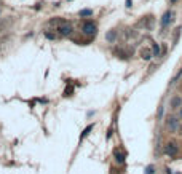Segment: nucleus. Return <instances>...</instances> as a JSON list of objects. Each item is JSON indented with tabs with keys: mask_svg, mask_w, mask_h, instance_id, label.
<instances>
[{
	"mask_svg": "<svg viewBox=\"0 0 182 174\" xmlns=\"http://www.w3.org/2000/svg\"><path fill=\"white\" fill-rule=\"evenodd\" d=\"M146 174H155V168H153L152 164H149V166L146 168Z\"/></svg>",
	"mask_w": 182,
	"mask_h": 174,
	"instance_id": "2eb2a0df",
	"label": "nucleus"
},
{
	"mask_svg": "<svg viewBox=\"0 0 182 174\" xmlns=\"http://www.w3.org/2000/svg\"><path fill=\"white\" fill-rule=\"evenodd\" d=\"M45 37H46V39H50V40H54V39H56V35L51 34V32H45Z\"/></svg>",
	"mask_w": 182,
	"mask_h": 174,
	"instance_id": "dca6fc26",
	"label": "nucleus"
},
{
	"mask_svg": "<svg viewBox=\"0 0 182 174\" xmlns=\"http://www.w3.org/2000/svg\"><path fill=\"white\" fill-rule=\"evenodd\" d=\"M126 6H128V8H131V0H126Z\"/></svg>",
	"mask_w": 182,
	"mask_h": 174,
	"instance_id": "a211bd4d",
	"label": "nucleus"
},
{
	"mask_svg": "<svg viewBox=\"0 0 182 174\" xmlns=\"http://www.w3.org/2000/svg\"><path fill=\"white\" fill-rule=\"evenodd\" d=\"M72 93H74V88L72 86H67L64 89V96H72Z\"/></svg>",
	"mask_w": 182,
	"mask_h": 174,
	"instance_id": "ddd939ff",
	"label": "nucleus"
},
{
	"mask_svg": "<svg viewBox=\"0 0 182 174\" xmlns=\"http://www.w3.org/2000/svg\"><path fill=\"white\" fill-rule=\"evenodd\" d=\"M166 171H168V174H172V172H171L169 169H166ZM176 174H180V172H176Z\"/></svg>",
	"mask_w": 182,
	"mask_h": 174,
	"instance_id": "6ab92c4d",
	"label": "nucleus"
},
{
	"mask_svg": "<svg viewBox=\"0 0 182 174\" xmlns=\"http://www.w3.org/2000/svg\"><path fill=\"white\" fill-rule=\"evenodd\" d=\"M69 2H70V0H69Z\"/></svg>",
	"mask_w": 182,
	"mask_h": 174,
	"instance_id": "5701e85b",
	"label": "nucleus"
},
{
	"mask_svg": "<svg viewBox=\"0 0 182 174\" xmlns=\"http://www.w3.org/2000/svg\"><path fill=\"white\" fill-rule=\"evenodd\" d=\"M180 131H182V128H180Z\"/></svg>",
	"mask_w": 182,
	"mask_h": 174,
	"instance_id": "4be33fe9",
	"label": "nucleus"
},
{
	"mask_svg": "<svg viewBox=\"0 0 182 174\" xmlns=\"http://www.w3.org/2000/svg\"><path fill=\"white\" fill-rule=\"evenodd\" d=\"M78 14H80V16H91V14H93V11H91V10H86V8H85V10H82Z\"/></svg>",
	"mask_w": 182,
	"mask_h": 174,
	"instance_id": "4468645a",
	"label": "nucleus"
},
{
	"mask_svg": "<svg viewBox=\"0 0 182 174\" xmlns=\"http://www.w3.org/2000/svg\"><path fill=\"white\" fill-rule=\"evenodd\" d=\"M141 54H142V58L146 59V61H149V59L153 56V53H150L149 50H142V51H141Z\"/></svg>",
	"mask_w": 182,
	"mask_h": 174,
	"instance_id": "9d476101",
	"label": "nucleus"
},
{
	"mask_svg": "<svg viewBox=\"0 0 182 174\" xmlns=\"http://www.w3.org/2000/svg\"><path fill=\"white\" fill-rule=\"evenodd\" d=\"M180 77H182V69H179V72H177V74L174 75V78L171 80V83H176V81H177V80H179Z\"/></svg>",
	"mask_w": 182,
	"mask_h": 174,
	"instance_id": "f8f14e48",
	"label": "nucleus"
},
{
	"mask_svg": "<svg viewBox=\"0 0 182 174\" xmlns=\"http://www.w3.org/2000/svg\"><path fill=\"white\" fill-rule=\"evenodd\" d=\"M96 31H98V27H96V24L91 23V21H86V23L82 26V32H83L85 35H88V37H93V35L96 34Z\"/></svg>",
	"mask_w": 182,
	"mask_h": 174,
	"instance_id": "f03ea898",
	"label": "nucleus"
},
{
	"mask_svg": "<svg viewBox=\"0 0 182 174\" xmlns=\"http://www.w3.org/2000/svg\"><path fill=\"white\" fill-rule=\"evenodd\" d=\"M172 11H166L165 14H163V18H161V27H166L171 21H172Z\"/></svg>",
	"mask_w": 182,
	"mask_h": 174,
	"instance_id": "423d86ee",
	"label": "nucleus"
},
{
	"mask_svg": "<svg viewBox=\"0 0 182 174\" xmlns=\"http://www.w3.org/2000/svg\"><path fill=\"white\" fill-rule=\"evenodd\" d=\"M112 133H113V130H112V128H110V130L107 131V139H110V136H112Z\"/></svg>",
	"mask_w": 182,
	"mask_h": 174,
	"instance_id": "f3484780",
	"label": "nucleus"
},
{
	"mask_svg": "<svg viewBox=\"0 0 182 174\" xmlns=\"http://www.w3.org/2000/svg\"><path fill=\"white\" fill-rule=\"evenodd\" d=\"M105 39H107V42H115V39H117V32L115 31H110V32H107V35H105Z\"/></svg>",
	"mask_w": 182,
	"mask_h": 174,
	"instance_id": "6e6552de",
	"label": "nucleus"
},
{
	"mask_svg": "<svg viewBox=\"0 0 182 174\" xmlns=\"http://www.w3.org/2000/svg\"><path fill=\"white\" fill-rule=\"evenodd\" d=\"M152 51H153V56H160V47L157 43L152 45Z\"/></svg>",
	"mask_w": 182,
	"mask_h": 174,
	"instance_id": "9b49d317",
	"label": "nucleus"
},
{
	"mask_svg": "<svg viewBox=\"0 0 182 174\" xmlns=\"http://www.w3.org/2000/svg\"><path fill=\"white\" fill-rule=\"evenodd\" d=\"M93 128H94V125H88V126L85 128V130H83V133H82V136H80V141L83 139L85 136H88V134H90V131L93 130Z\"/></svg>",
	"mask_w": 182,
	"mask_h": 174,
	"instance_id": "1a4fd4ad",
	"label": "nucleus"
},
{
	"mask_svg": "<svg viewBox=\"0 0 182 174\" xmlns=\"http://www.w3.org/2000/svg\"><path fill=\"white\" fill-rule=\"evenodd\" d=\"M180 117H182V107H180Z\"/></svg>",
	"mask_w": 182,
	"mask_h": 174,
	"instance_id": "412c9836",
	"label": "nucleus"
},
{
	"mask_svg": "<svg viewBox=\"0 0 182 174\" xmlns=\"http://www.w3.org/2000/svg\"><path fill=\"white\" fill-rule=\"evenodd\" d=\"M177 145L174 144V142H168L166 145H165V153L166 155H169V157H176L177 155Z\"/></svg>",
	"mask_w": 182,
	"mask_h": 174,
	"instance_id": "7ed1b4c3",
	"label": "nucleus"
},
{
	"mask_svg": "<svg viewBox=\"0 0 182 174\" xmlns=\"http://www.w3.org/2000/svg\"><path fill=\"white\" fill-rule=\"evenodd\" d=\"M56 31H57V34H59L61 37H69V35L72 34V31H74V26L70 23H67V21H61Z\"/></svg>",
	"mask_w": 182,
	"mask_h": 174,
	"instance_id": "f257e3e1",
	"label": "nucleus"
},
{
	"mask_svg": "<svg viewBox=\"0 0 182 174\" xmlns=\"http://www.w3.org/2000/svg\"><path fill=\"white\" fill-rule=\"evenodd\" d=\"M113 158H115V163H117V164H123L125 160H126V155H125L123 152H120V150L115 149V150H113Z\"/></svg>",
	"mask_w": 182,
	"mask_h": 174,
	"instance_id": "39448f33",
	"label": "nucleus"
},
{
	"mask_svg": "<svg viewBox=\"0 0 182 174\" xmlns=\"http://www.w3.org/2000/svg\"><path fill=\"white\" fill-rule=\"evenodd\" d=\"M166 126H168V130L171 133H176L177 131V128H179V122H177V118L176 117H169L168 118V122H166Z\"/></svg>",
	"mask_w": 182,
	"mask_h": 174,
	"instance_id": "20e7f679",
	"label": "nucleus"
},
{
	"mask_svg": "<svg viewBox=\"0 0 182 174\" xmlns=\"http://www.w3.org/2000/svg\"><path fill=\"white\" fill-rule=\"evenodd\" d=\"M169 2H171V3H176V2H177V0H169Z\"/></svg>",
	"mask_w": 182,
	"mask_h": 174,
	"instance_id": "aec40b11",
	"label": "nucleus"
},
{
	"mask_svg": "<svg viewBox=\"0 0 182 174\" xmlns=\"http://www.w3.org/2000/svg\"><path fill=\"white\" fill-rule=\"evenodd\" d=\"M171 107L172 109H179V107H182V97H179V96H174L171 99Z\"/></svg>",
	"mask_w": 182,
	"mask_h": 174,
	"instance_id": "0eeeda50",
	"label": "nucleus"
}]
</instances>
